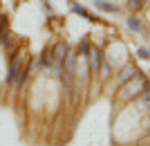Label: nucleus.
<instances>
[{
  "label": "nucleus",
  "mask_w": 150,
  "mask_h": 146,
  "mask_svg": "<svg viewBox=\"0 0 150 146\" xmlns=\"http://www.w3.org/2000/svg\"><path fill=\"white\" fill-rule=\"evenodd\" d=\"M146 90H150V83H148L144 76L137 72V74L132 76L130 81H125V83H123V92H121V99L130 101V99H134V97H141Z\"/></svg>",
  "instance_id": "nucleus-1"
},
{
  "label": "nucleus",
  "mask_w": 150,
  "mask_h": 146,
  "mask_svg": "<svg viewBox=\"0 0 150 146\" xmlns=\"http://www.w3.org/2000/svg\"><path fill=\"white\" fill-rule=\"evenodd\" d=\"M23 52H16L11 56V61H9V72H7V79L5 81L7 83H16L18 81V76H20V72H23Z\"/></svg>",
  "instance_id": "nucleus-2"
},
{
  "label": "nucleus",
  "mask_w": 150,
  "mask_h": 146,
  "mask_svg": "<svg viewBox=\"0 0 150 146\" xmlns=\"http://www.w3.org/2000/svg\"><path fill=\"white\" fill-rule=\"evenodd\" d=\"M9 43H11V32H9V27H7V16L0 14V45H2V47H9Z\"/></svg>",
  "instance_id": "nucleus-3"
},
{
  "label": "nucleus",
  "mask_w": 150,
  "mask_h": 146,
  "mask_svg": "<svg viewBox=\"0 0 150 146\" xmlns=\"http://www.w3.org/2000/svg\"><path fill=\"white\" fill-rule=\"evenodd\" d=\"M74 65H76V54L67 50V54H65V58H63V63H61L63 74H65V76H72V74H74Z\"/></svg>",
  "instance_id": "nucleus-4"
},
{
  "label": "nucleus",
  "mask_w": 150,
  "mask_h": 146,
  "mask_svg": "<svg viewBox=\"0 0 150 146\" xmlns=\"http://www.w3.org/2000/svg\"><path fill=\"white\" fill-rule=\"evenodd\" d=\"M50 54H52V63H54V65H61L63 58H65V54H67V45H65V43H56V45H54V50H52Z\"/></svg>",
  "instance_id": "nucleus-5"
},
{
  "label": "nucleus",
  "mask_w": 150,
  "mask_h": 146,
  "mask_svg": "<svg viewBox=\"0 0 150 146\" xmlns=\"http://www.w3.org/2000/svg\"><path fill=\"white\" fill-rule=\"evenodd\" d=\"M85 56L90 58V70L96 72V70H99V65H101V50H99V47H90Z\"/></svg>",
  "instance_id": "nucleus-6"
},
{
  "label": "nucleus",
  "mask_w": 150,
  "mask_h": 146,
  "mask_svg": "<svg viewBox=\"0 0 150 146\" xmlns=\"http://www.w3.org/2000/svg\"><path fill=\"white\" fill-rule=\"evenodd\" d=\"M137 68H134V65L132 63H128V65H123V68H121V72H119V79H117V81H119V85H123L125 81H130L132 76L137 74Z\"/></svg>",
  "instance_id": "nucleus-7"
},
{
  "label": "nucleus",
  "mask_w": 150,
  "mask_h": 146,
  "mask_svg": "<svg viewBox=\"0 0 150 146\" xmlns=\"http://www.w3.org/2000/svg\"><path fill=\"white\" fill-rule=\"evenodd\" d=\"M94 5L99 7V9H103V11H117V7H114V5H110V2H103V0H96Z\"/></svg>",
  "instance_id": "nucleus-8"
},
{
  "label": "nucleus",
  "mask_w": 150,
  "mask_h": 146,
  "mask_svg": "<svg viewBox=\"0 0 150 146\" xmlns=\"http://www.w3.org/2000/svg\"><path fill=\"white\" fill-rule=\"evenodd\" d=\"M72 9H74L76 14H81V16H85V18H90V20H94L92 18V14L88 11V9H83V7H79V5H72Z\"/></svg>",
  "instance_id": "nucleus-9"
},
{
  "label": "nucleus",
  "mask_w": 150,
  "mask_h": 146,
  "mask_svg": "<svg viewBox=\"0 0 150 146\" xmlns=\"http://www.w3.org/2000/svg\"><path fill=\"white\" fill-rule=\"evenodd\" d=\"M128 27H130V29H134V32H139V29H141V23H139V18H134V16H132V18L128 20Z\"/></svg>",
  "instance_id": "nucleus-10"
},
{
  "label": "nucleus",
  "mask_w": 150,
  "mask_h": 146,
  "mask_svg": "<svg viewBox=\"0 0 150 146\" xmlns=\"http://www.w3.org/2000/svg\"><path fill=\"white\" fill-rule=\"evenodd\" d=\"M141 5H144V0H128V9H132V11H137Z\"/></svg>",
  "instance_id": "nucleus-11"
},
{
  "label": "nucleus",
  "mask_w": 150,
  "mask_h": 146,
  "mask_svg": "<svg viewBox=\"0 0 150 146\" xmlns=\"http://www.w3.org/2000/svg\"><path fill=\"white\" fill-rule=\"evenodd\" d=\"M90 47H88V41H83L81 45H79V54H81V56H85V52H88Z\"/></svg>",
  "instance_id": "nucleus-12"
},
{
  "label": "nucleus",
  "mask_w": 150,
  "mask_h": 146,
  "mask_svg": "<svg viewBox=\"0 0 150 146\" xmlns=\"http://www.w3.org/2000/svg\"><path fill=\"white\" fill-rule=\"evenodd\" d=\"M40 63H43V65H50V63H52V56H50V52H45L43 56H40Z\"/></svg>",
  "instance_id": "nucleus-13"
},
{
  "label": "nucleus",
  "mask_w": 150,
  "mask_h": 146,
  "mask_svg": "<svg viewBox=\"0 0 150 146\" xmlns=\"http://www.w3.org/2000/svg\"><path fill=\"white\" fill-rule=\"evenodd\" d=\"M139 56H141V58H148L150 54H148V50H144V47H141V50H139Z\"/></svg>",
  "instance_id": "nucleus-14"
}]
</instances>
